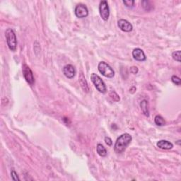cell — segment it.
<instances>
[{"label":"cell","instance_id":"obj_24","mask_svg":"<svg viewBox=\"0 0 181 181\" xmlns=\"http://www.w3.org/2000/svg\"><path fill=\"white\" fill-rule=\"evenodd\" d=\"M177 144H178V145H180V140H178V142H177Z\"/></svg>","mask_w":181,"mask_h":181},{"label":"cell","instance_id":"obj_19","mask_svg":"<svg viewBox=\"0 0 181 181\" xmlns=\"http://www.w3.org/2000/svg\"><path fill=\"white\" fill-rule=\"evenodd\" d=\"M123 4L127 7L132 8L134 7V4H135V1H133V0H124Z\"/></svg>","mask_w":181,"mask_h":181},{"label":"cell","instance_id":"obj_18","mask_svg":"<svg viewBox=\"0 0 181 181\" xmlns=\"http://www.w3.org/2000/svg\"><path fill=\"white\" fill-rule=\"evenodd\" d=\"M171 81L174 84H176L177 86H180L181 84V80L176 75H173L172 77H171Z\"/></svg>","mask_w":181,"mask_h":181},{"label":"cell","instance_id":"obj_2","mask_svg":"<svg viewBox=\"0 0 181 181\" xmlns=\"http://www.w3.org/2000/svg\"><path fill=\"white\" fill-rule=\"evenodd\" d=\"M5 37L9 50L15 52L17 48V39L14 31L11 28H8L5 32Z\"/></svg>","mask_w":181,"mask_h":181},{"label":"cell","instance_id":"obj_6","mask_svg":"<svg viewBox=\"0 0 181 181\" xmlns=\"http://www.w3.org/2000/svg\"><path fill=\"white\" fill-rule=\"evenodd\" d=\"M99 12L101 19L103 21H108L110 16V9L108 6V1L105 0H103L100 2L99 5Z\"/></svg>","mask_w":181,"mask_h":181},{"label":"cell","instance_id":"obj_7","mask_svg":"<svg viewBox=\"0 0 181 181\" xmlns=\"http://www.w3.org/2000/svg\"><path fill=\"white\" fill-rule=\"evenodd\" d=\"M74 13H75L76 16L79 18V19L87 17L88 15V8L83 4H79L76 6L75 9H74Z\"/></svg>","mask_w":181,"mask_h":181},{"label":"cell","instance_id":"obj_15","mask_svg":"<svg viewBox=\"0 0 181 181\" xmlns=\"http://www.w3.org/2000/svg\"><path fill=\"white\" fill-rule=\"evenodd\" d=\"M154 123L156 125L160 126V127H162V126L166 125V121H165L164 117L161 115H156L154 117Z\"/></svg>","mask_w":181,"mask_h":181},{"label":"cell","instance_id":"obj_3","mask_svg":"<svg viewBox=\"0 0 181 181\" xmlns=\"http://www.w3.org/2000/svg\"><path fill=\"white\" fill-rule=\"evenodd\" d=\"M90 79H91L92 82L95 86L98 91L101 93H105L107 91V88H106V85L105 82H103V79L100 77L98 74L95 73L91 74L90 75Z\"/></svg>","mask_w":181,"mask_h":181},{"label":"cell","instance_id":"obj_12","mask_svg":"<svg viewBox=\"0 0 181 181\" xmlns=\"http://www.w3.org/2000/svg\"><path fill=\"white\" fill-rule=\"evenodd\" d=\"M140 107L141 110L144 113V115L147 117H149V103L148 101L146 100H143L142 101H141L140 103Z\"/></svg>","mask_w":181,"mask_h":181},{"label":"cell","instance_id":"obj_16","mask_svg":"<svg viewBox=\"0 0 181 181\" xmlns=\"http://www.w3.org/2000/svg\"><path fill=\"white\" fill-rule=\"evenodd\" d=\"M172 57L174 60H176L178 62H180V50L175 51V52H173Z\"/></svg>","mask_w":181,"mask_h":181},{"label":"cell","instance_id":"obj_5","mask_svg":"<svg viewBox=\"0 0 181 181\" xmlns=\"http://www.w3.org/2000/svg\"><path fill=\"white\" fill-rule=\"evenodd\" d=\"M22 72L23 77L30 85L33 86L35 84V78L33 76L32 70L26 64H23L22 66Z\"/></svg>","mask_w":181,"mask_h":181},{"label":"cell","instance_id":"obj_21","mask_svg":"<svg viewBox=\"0 0 181 181\" xmlns=\"http://www.w3.org/2000/svg\"><path fill=\"white\" fill-rule=\"evenodd\" d=\"M113 94H114V96L113 95V93H110V96L112 98V99H113L114 101H118L120 100V97L118 96V95H117V94L116 93L115 91H113Z\"/></svg>","mask_w":181,"mask_h":181},{"label":"cell","instance_id":"obj_13","mask_svg":"<svg viewBox=\"0 0 181 181\" xmlns=\"http://www.w3.org/2000/svg\"><path fill=\"white\" fill-rule=\"evenodd\" d=\"M79 83L81 84V86H82V88H83V90H84V91L88 92V90H89V88H88L87 82H86V80L85 77H84L83 73L80 74Z\"/></svg>","mask_w":181,"mask_h":181},{"label":"cell","instance_id":"obj_22","mask_svg":"<svg viewBox=\"0 0 181 181\" xmlns=\"http://www.w3.org/2000/svg\"><path fill=\"white\" fill-rule=\"evenodd\" d=\"M105 142L108 146H111L113 144V141H112V139L109 137H105Z\"/></svg>","mask_w":181,"mask_h":181},{"label":"cell","instance_id":"obj_9","mask_svg":"<svg viewBox=\"0 0 181 181\" xmlns=\"http://www.w3.org/2000/svg\"><path fill=\"white\" fill-rule=\"evenodd\" d=\"M63 74L68 79H72L75 76L76 70L72 64H66L62 69Z\"/></svg>","mask_w":181,"mask_h":181},{"label":"cell","instance_id":"obj_1","mask_svg":"<svg viewBox=\"0 0 181 181\" xmlns=\"http://www.w3.org/2000/svg\"><path fill=\"white\" fill-rule=\"evenodd\" d=\"M132 139V137L128 133L121 135L115 141L114 150L117 153H122L130 144Z\"/></svg>","mask_w":181,"mask_h":181},{"label":"cell","instance_id":"obj_11","mask_svg":"<svg viewBox=\"0 0 181 181\" xmlns=\"http://www.w3.org/2000/svg\"><path fill=\"white\" fill-rule=\"evenodd\" d=\"M157 147L159 149H165V150H168V149H171L174 147V144L170 141L167 140H160L156 144Z\"/></svg>","mask_w":181,"mask_h":181},{"label":"cell","instance_id":"obj_20","mask_svg":"<svg viewBox=\"0 0 181 181\" xmlns=\"http://www.w3.org/2000/svg\"><path fill=\"white\" fill-rule=\"evenodd\" d=\"M11 178H12L13 180H20L19 176H18V174L14 170H12V171H11Z\"/></svg>","mask_w":181,"mask_h":181},{"label":"cell","instance_id":"obj_23","mask_svg":"<svg viewBox=\"0 0 181 181\" xmlns=\"http://www.w3.org/2000/svg\"><path fill=\"white\" fill-rule=\"evenodd\" d=\"M130 72L132 74H137L138 73V72H139V70H138V68L137 67H135V66H133V67H130Z\"/></svg>","mask_w":181,"mask_h":181},{"label":"cell","instance_id":"obj_4","mask_svg":"<svg viewBox=\"0 0 181 181\" xmlns=\"http://www.w3.org/2000/svg\"><path fill=\"white\" fill-rule=\"evenodd\" d=\"M98 71H99L105 77L113 78L115 76V72L113 69L111 67L108 63L105 62H101L98 66Z\"/></svg>","mask_w":181,"mask_h":181},{"label":"cell","instance_id":"obj_8","mask_svg":"<svg viewBox=\"0 0 181 181\" xmlns=\"http://www.w3.org/2000/svg\"><path fill=\"white\" fill-rule=\"evenodd\" d=\"M117 25H118L119 28L121 31H124V32H131L133 29V26L132 25V23L129 22L128 21H127L126 19H120L117 21Z\"/></svg>","mask_w":181,"mask_h":181},{"label":"cell","instance_id":"obj_17","mask_svg":"<svg viewBox=\"0 0 181 181\" xmlns=\"http://www.w3.org/2000/svg\"><path fill=\"white\" fill-rule=\"evenodd\" d=\"M141 5H142L143 8L146 11H150L151 9V8H152L151 7L150 1H141Z\"/></svg>","mask_w":181,"mask_h":181},{"label":"cell","instance_id":"obj_10","mask_svg":"<svg viewBox=\"0 0 181 181\" xmlns=\"http://www.w3.org/2000/svg\"><path fill=\"white\" fill-rule=\"evenodd\" d=\"M132 57L135 60L139 61V62H143V61L146 60L147 59V57L145 55L144 51L139 48H135L132 51Z\"/></svg>","mask_w":181,"mask_h":181},{"label":"cell","instance_id":"obj_14","mask_svg":"<svg viewBox=\"0 0 181 181\" xmlns=\"http://www.w3.org/2000/svg\"><path fill=\"white\" fill-rule=\"evenodd\" d=\"M96 151H97V153L99 156L102 157H105L107 156V150H106V149L101 144H98L97 147H96Z\"/></svg>","mask_w":181,"mask_h":181}]
</instances>
